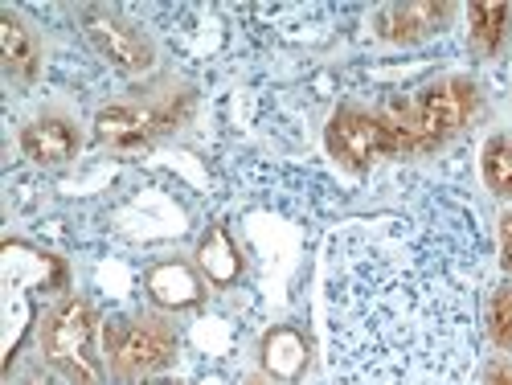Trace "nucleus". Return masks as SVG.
Instances as JSON below:
<instances>
[{
    "instance_id": "1",
    "label": "nucleus",
    "mask_w": 512,
    "mask_h": 385,
    "mask_svg": "<svg viewBox=\"0 0 512 385\" xmlns=\"http://www.w3.org/2000/svg\"><path fill=\"white\" fill-rule=\"evenodd\" d=\"M488 230L455 189L422 185L340 222L320 308L336 385H467L484 340Z\"/></svg>"
},
{
    "instance_id": "2",
    "label": "nucleus",
    "mask_w": 512,
    "mask_h": 385,
    "mask_svg": "<svg viewBox=\"0 0 512 385\" xmlns=\"http://www.w3.org/2000/svg\"><path fill=\"white\" fill-rule=\"evenodd\" d=\"M480 107H484V95L476 82L463 74H451V78L431 82V87H422L414 99H406L402 107L386 115L398 127L402 160H410V156H431L443 144H451L459 132H467L476 123Z\"/></svg>"
},
{
    "instance_id": "3",
    "label": "nucleus",
    "mask_w": 512,
    "mask_h": 385,
    "mask_svg": "<svg viewBox=\"0 0 512 385\" xmlns=\"http://www.w3.org/2000/svg\"><path fill=\"white\" fill-rule=\"evenodd\" d=\"M99 312L87 295H62L41 316V357L66 385H107V353L99 349Z\"/></svg>"
},
{
    "instance_id": "4",
    "label": "nucleus",
    "mask_w": 512,
    "mask_h": 385,
    "mask_svg": "<svg viewBox=\"0 0 512 385\" xmlns=\"http://www.w3.org/2000/svg\"><path fill=\"white\" fill-rule=\"evenodd\" d=\"M181 336L173 320L160 312H136V316H111L103 324V353L111 381H148L160 377L177 361Z\"/></svg>"
},
{
    "instance_id": "5",
    "label": "nucleus",
    "mask_w": 512,
    "mask_h": 385,
    "mask_svg": "<svg viewBox=\"0 0 512 385\" xmlns=\"http://www.w3.org/2000/svg\"><path fill=\"white\" fill-rule=\"evenodd\" d=\"M324 148L349 173H369L381 160H402V140L394 119L386 111H369L357 103H340L332 111L324 127Z\"/></svg>"
},
{
    "instance_id": "6",
    "label": "nucleus",
    "mask_w": 512,
    "mask_h": 385,
    "mask_svg": "<svg viewBox=\"0 0 512 385\" xmlns=\"http://www.w3.org/2000/svg\"><path fill=\"white\" fill-rule=\"evenodd\" d=\"M189 99H168V103H111L95 115V140L103 148H152L156 140L173 136L177 127L189 119Z\"/></svg>"
},
{
    "instance_id": "7",
    "label": "nucleus",
    "mask_w": 512,
    "mask_h": 385,
    "mask_svg": "<svg viewBox=\"0 0 512 385\" xmlns=\"http://www.w3.org/2000/svg\"><path fill=\"white\" fill-rule=\"evenodd\" d=\"M78 21H82V33L91 37V46L99 50V58L107 66H115L123 74H148L156 66L152 37L136 21H127L123 13H115V9H82Z\"/></svg>"
},
{
    "instance_id": "8",
    "label": "nucleus",
    "mask_w": 512,
    "mask_h": 385,
    "mask_svg": "<svg viewBox=\"0 0 512 385\" xmlns=\"http://www.w3.org/2000/svg\"><path fill=\"white\" fill-rule=\"evenodd\" d=\"M455 5L447 0H410V5H381L373 13V29L381 41L390 46H418V41H431L439 33L451 29L455 21Z\"/></svg>"
},
{
    "instance_id": "9",
    "label": "nucleus",
    "mask_w": 512,
    "mask_h": 385,
    "mask_svg": "<svg viewBox=\"0 0 512 385\" xmlns=\"http://www.w3.org/2000/svg\"><path fill=\"white\" fill-rule=\"evenodd\" d=\"M312 365V345L304 328L295 324H275L263 332L259 340V369L263 377H271L275 385H295Z\"/></svg>"
},
{
    "instance_id": "10",
    "label": "nucleus",
    "mask_w": 512,
    "mask_h": 385,
    "mask_svg": "<svg viewBox=\"0 0 512 385\" xmlns=\"http://www.w3.org/2000/svg\"><path fill=\"white\" fill-rule=\"evenodd\" d=\"M78 148H82V132L70 115H37L21 132V152L41 168L70 164L78 156Z\"/></svg>"
},
{
    "instance_id": "11",
    "label": "nucleus",
    "mask_w": 512,
    "mask_h": 385,
    "mask_svg": "<svg viewBox=\"0 0 512 385\" xmlns=\"http://www.w3.org/2000/svg\"><path fill=\"white\" fill-rule=\"evenodd\" d=\"M144 287H148V299L160 312H189V308H201V299H205V275H197L181 259L156 263L148 271Z\"/></svg>"
},
{
    "instance_id": "12",
    "label": "nucleus",
    "mask_w": 512,
    "mask_h": 385,
    "mask_svg": "<svg viewBox=\"0 0 512 385\" xmlns=\"http://www.w3.org/2000/svg\"><path fill=\"white\" fill-rule=\"evenodd\" d=\"M0 66H5L9 82H17V87H29L41 74V41L13 9L0 13Z\"/></svg>"
},
{
    "instance_id": "13",
    "label": "nucleus",
    "mask_w": 512,
    "mask_h": 385,
    "mask_svg": "<svg viewBox=\"0 0 512 385\" xmlns=\"http://www.w3.org/2000/svg\"><path fill=\"white\" fill-rule=\"evenodd\" d=\"M197 267H201L205 283H213V287H230L242 275V250H238V242H234L226 222H213L201 234V242H197Z\"/></svg>"
},
{
    "instance_id": "14",
    "label": "nucleus",
    "mask_w": 512,
    "mask_h": 385,
    "mask_svg": "<svg viewBox=\"0 0 512 385\" xmlns=\"http://www.w3.org/2000/svg\"><path fill=\"white\" fill-rule=\"evenodd\" d=\"M467 41L472 54L492 62L504 54L508 37H512V5H467Z\"/></svg>"
},
{
    "instance_id": "15",
    "label": "nucleus",
    "mask_w": 512,
    "mask_h": 385,
    "mask_svg": "<svg viewBox=\"0 0 512 385\" xmlns=\"http://www.w3.org/2000/svg\"><path fill=\"white\" fill-rule=\"evenodd\" d=\"M480 177L496 201H512V132H492L480 148Z\"/></svg>"
},
{
    "instance_id": "16",
    "label": "nucleus",
    "mask_w": 512,
    "mask_h": 385,
    "mask_svg": "<svg viewBox=\"0 0 512 385\" xmlns=\"http://www.w3.org/2000/svg\"><path fill=\"white\" fill-rule=\"evenodd\" d=\"M484 336L496 345V353H512V279H500L488 291L484 304Z\"/></svg>"
},
{
    "instance_id": "17",
    "label": "nucleus",
    "mask_w": 512,
    "mask_h": 385,
    "mask_svg": "<svg viewBox=\"0 0 512 385\" xmlns=\"http://www.w3.org/2000/svg\"><path fill=\"white\" fill-rule=\"evenodd\" d=\"M496 263H500V275L512 279V209H504L496 218Z\"/></svg>"
},
{
    "instance_id": "18",
    "label": "nucleus",
    "mask_w": 512,
    "mask_h": 385,
    "mask_svg": "<svg viewBox=\"0 0 512 385\" xmlns=\"http://www.w3.org/2000/svg\"><path fill=\"white\" fill-rule=\"evenodd\" d=\"M480 385H512V357H492L484 369H480Z\"/></svg>"
},
{
    "instance_id": "19",
    "label": "nucleus",
    "mask_w": 512,
    "mask_h": 385,
    "mask_svg": "<svg viewBox=\"0 0 512 385\" xmlns=\"http://www.w3.org/2000/svg\"><path fill=\"white\" fill-rule=\"evenodd\" d=\"M62 377H46V373H29L25 381H9V385H58Z\"/></svg>"
},
{
    "instance_id": "20",
    "label": "nucleus",
    "mask_w": 512,
    "mask_h": 385,
    "mask_svg": "<svg viewBox=\"0 0 512 385\" xmlns=\"http://www.w3.org/2000/svg\"><path fill=\"white\" fill-rule=\"evenodd\" d=\"M140 385H181V381H173V377H148V381H140Z\"/></svg>"
},
{
    "instance_id": "21",
    "label": "nucleus",
    "mask_w": 512,
    "mask_h": 385,
    "mask_svg": "<svg viewBox=\"0 0 512 385\" xmlns=\"http://www.w3.org/2000/svg\"><path fill=\"white\" fill-rule=\"evenodd\" d=\"M242 385H275V381H271V377H263V373H259V377H246V381H242Z\"/></svg>"
}]
</instances>
